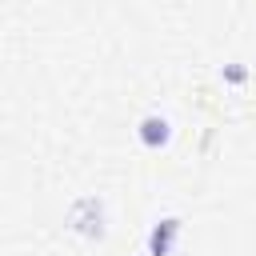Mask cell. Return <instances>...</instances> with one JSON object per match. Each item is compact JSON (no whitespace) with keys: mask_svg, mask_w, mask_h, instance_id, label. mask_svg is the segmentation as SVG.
<instances>
[{"mask_svg":"<svg viewBox=\"0 0 256 256\" xmlns=\"http://www.w3.org/2000/svg\"><path fill=\"white\" fill-rule=\"evenodd\" d=\"M68 228L80 232L84 240H104L108 236V208H104V196L96 192H84L68 204Z\"/></svg>","mask_w":256,"mask_h":256,"instance_id":"cell-1","label":"cell"},{"mask_svg":"<svg viewBox=\"0 0 256 256\" xmlns=\"http://www.w3.org/2000/svg\"><path fill=\"white\" fill-rule=\"evenodd\" d=\"M136 140H140L148 152L168 148V144H172V120H168L164 112H144V116L136 120Z\"/></svg>","mask_w":256,"mask_h":256,"instance_id":"cell-2","label":"cell"},{"mask_svg":"<svg viewBox=\"0 0 256 256\" xmlns=\"http://www.w3.org/2000/svg\"><path fill=\"white\" fill-rule=\"evenodd\" d=\"M176 236H180V216H160L148 228V256H172Z\"/></svg>","mask_w":256,"mask_h":256,"instance_id":"cell-3","label":"cell"},{"mask_svg":"<svg viewBox=\"0 0 256 256\" xmlns=\"http://www.w3.org/2000/svg\"><path fill=\"white\" fill-rule=\"evenodd\" d=\"M220 80H224V84H244V80H248V64H240V60H228V64L220 68Z\"/></svg>","mask_w":256,"mask_h":256,"instance_id":"cell-4","label":"cell"}]
</instances>
